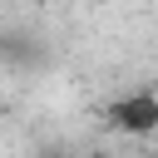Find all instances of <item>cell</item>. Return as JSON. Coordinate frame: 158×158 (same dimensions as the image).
I'll list each match as a JSON object with an SVG mask.
<instances>
[{
    "mask_svg": "<svg viewBox=\"0 0 158 158\" xmlns=\"http://www.w3.org/2000/svg\"><path fill=\"white\" fill-rule=\"evenodd\" d=\"M104 123L114 133H128V138L158 133V89H128V94H118L104 109Z\"/></svg>",
    "mask_w": 158,
    "mask_h": 158,
    "instance_id": "obj_1",
    "label": "cell"
},
{
    "mask_svg": "<svg viewBox=\"0 0 158 158\" xmlns=\"http://www.w3.org/2000/svg\"><path fill=\"white\" fill-rule=\"evenodd\" d=\"M0 54L15 59V64H25V59H44L40 40H30V35H0Z\"/></svg>",
    "mask_w": 158,
    "mask_h": 158,
    "instance_id": "obj_2",
    "label": "cell"
}]
</instances>
